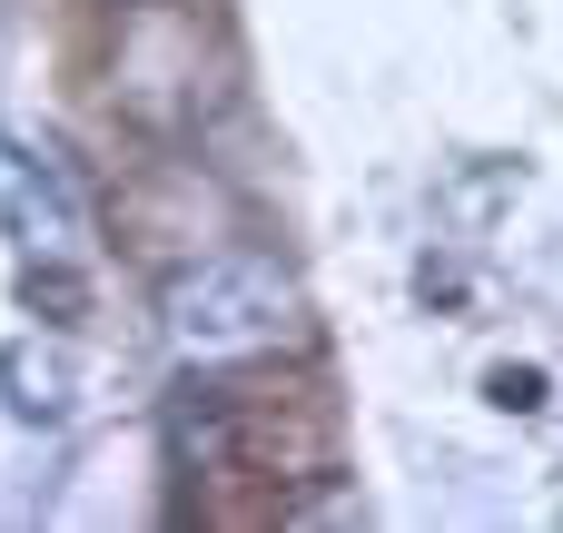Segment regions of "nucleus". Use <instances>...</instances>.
I'll use <instances>...</instances> for the list:
<instances>
[{"label": "nucleus", "mask_w": 563, "mask_h": 533, "mask_svg": "<svg viewBox=\"0 0 563 533\" xmlns=\"http://www.w3.org/2000/svg\"><path fill=\"white\" fill-rule=\"evenodd\" d=\"M158 425H168V465L178 475H198V485H267L277 514H287V485L336 475V425L307 396L247 376V366H188L168 386Z\"/></svg>", "instance_id": "f257e3e1"}, {"label": "nucleus", "mask_w": 563, "mask_h": 533, "mask_svg": "<svg viewBox=\"0 0 563 533\" xmlns=\"http://www.w3.org/2000/svg\"><path fill=\"white\" fill-rule=\"evenodd\" d=\"M158 326L188 366H267V356H297L317 336L307 317V287L257 257V247H228V257H188L168 287H158Z\"/></svg>", "instance_id": "f03ea898"}, {"label": "nucleus", "mask_w": 563, "mask_h": 533, "mask_svg": "<svg viewBox=\"0 0 563 533\" xmlns=\"http://www.w3.org/2000/svg\"><path fill=\"white\" fill-rule=\"evenodd\" d=\"M495 406L534 415V406H544V376H534V366H505V376H495Z\"/></svg>", "instance_id": "7ed1b4c3"}, {"label": "nucleus", "mask_w": 563, "mask_h": 533, "mask_svg": "<svg viewBox=\"0 0 563 533\" xmlns=\"http://www.w3.org/2000/svg\"><path fill=\"white\" fill-rule=\"evenodd\" d=\"M109 10H129V0H109Z\"/></svg>", "instance_id": "20e7f679"}]
</instances>
